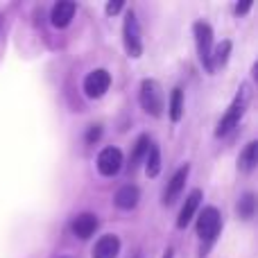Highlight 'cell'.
<instances>
[{
    "mask_svg": "<svg viewBox=\"0 0 258 258\" xmlns=\"http://www.w3.org/2000/svg\"><path fill=\"white\" fill-rule=\"evenodd\" d=\"M251 102V86L249 84H242L240 89H238L236 98H233L231 107H229V111L224 113V118L218 122V129H215V136H227L229 132H231L233 127L240 122V118L245 116L247 107H249Z\"/></svg>",
    "mask_w": 258,
    "mask_h": 258,
    "instance_id": "6da1fadb",
    "label": "cell"
},
{
    "mask_svg": "<svg viewBox=\"0 0 258 258\" xmlns=\"http://www.w3.org/2000/svg\"><path fill=\"white\" fill-rule=\"evenodd\" d=\"M195 43H197V54H200L202 66L206 68V73H213V30L209 23H195Z\"/></svg>",
    "mask_w": 258,
    "mask_h": 258,
    "instance_id": "7a4b0ae2",
    "label": "cell"
},
{
    "mask_svg": "<svg viewBox=\"0 0 258 258\" xmlns=\"http://www.w3.org/2000/svg\"><path fill=\"white\" fill-rule=\"evenodd\" d=\"M141 104L150 116L159 118L165 109V98H163V89L156 80H143L141 84Z\"/></svg>",
    "mask_w": 258,
    "mask_h": 258,
    "instance_id": "3957f363",
    "label": "cell"
},
{
    "mask_svg": "<svg viewBox=\"0 0 258 258\" xmlns=\"http://www.w3.org/2000/svg\"><path fill=\"white\" fill-rule=\"evenodd\" d=\"M220 229H222V218H220V211L215 209V206H206V209L202 211V215L197 218V236L211 245V242L218 238Z\"/></svg>",
    "mask_w": 258,
    "mask_h": 258,
    "instance_id": "277c9868",
    "label": "cell"
},
{
    "mask_svg": "<svg viewBox=\"0 0 258 258\" xmlns=\"http://www.w3.org/2000/svg\"><path fill=\"white\" fill-rule=\"evenodd\" d=\"M122 39H125V48L129 57H141L143 52V41H141V25L134 12H127L125 16V25H122Z\"/></svg>",
    "mask_w": 258,
    "mask_h": 258,
    "instance_id": "5b68a950",
    "label": "cell"
},
{
    "mask_svg": "<svg viewBox=\"0 0 258 258\" xmlns=\"http://www.w3.org/2000/svg\"><path fill=\"white\" fill-rule=\"evenodd\" d=\"M109 86H111V75H109V71L98 68V71H93V73L86 75L84 93L89 95V98H102V95L109 91Z\"/></svg>",
    "mask_w": 258,
    "mask_h": 258,
    "instance_id": "8992f818",
    "label": "cell"
},
{
    "mask_svg": "<svg viewBox=\"0 0 258 258\" xmlns=\"http://www.w3.org/2000/svg\"><path fill=\"white\" fill-rule=\"evenodd\" d=\"M122 168V152L118 147H104L98 156V170L104 177H113Z\"/></svg>",
    "mask_w": 258,
    "mask_h": 258,
    "instance_id": "52a82bcc",
    "label": "cell"
},
{
    "mask_svg": "<svg viewBox=\"0 0 258 258\" xmlns=\"http://www.w3.org/2000/svg\"><path fill=\"white\" fill-rule=\"evenodd\" d=\"M188 174H190V165H188V163L181 165V168H179L177 172L172 174V179H170L168 188H165V195H163V202H165V204H174V200L181 195L183 186H186Z\"/></svg>",
    "mask_w": 258,
    "mask_h": 258,
    "instance_id": "ba28073f",
    "label": "cell"
},
{
    "mask_svg": "<svg viewBox=\"0 0 258 258\" xmlns=\"http://www.w3.org/2000/svg\"><path fill=\"white\" fill-rule=\"evenodd\" d=\"M71 229H73V233H75L77 238L89 240V238L95 233V229H98V218H95L93 213H82V215H77V218L73 220Z\"/></svg>",
    "mask_w": 258,
    "mask_h": 258,
    "instance_id": "9c48e42d",
    "label": "cell"
},
{
    "mask_svg": "<svg viewBox=\"0 0 258 258\" xmlns=\"http://www.w3.org/2000/svg\"><path fill=\"white\" fill-rule=\"evenodd\" d=\"M200 202H202V190H197L195 188V190L186 197V202H183V206H181V213H179V218H177V227L179 229H183V227L190 224V220L195 218V211L200 209Z\"/></svg>",
    "mask_w": 258,
    "mask_h": 258,
    "instance_id": "30bf717a",
    "label": "cell"
},
{
    "mask_svg": "<svg viewBox=\"0 0 258 258\" xmlns=\"http://www.w3.org/2000/svg\"><path fill=\"white\" fill-rule=\"evenodd\" d=\"M120 254V240L116 236H102L93 247V258H118Z\"/></svg>",
    "mask_w": 258,
    "mask_h": 258,
    "instance_id": "8fae6325",
    "label": "cell"
},
{
    "mask_svg": "<svg viewBox=\"0 0 258 258\" xmlns=\"http://www.w3.org/2000/svg\"><path fill=\"white\" fill-rule=\"evenodd\" d=\"M73 16H75V3H71V0H61V3H57L52 7V14H50V18H52V25L54 27H66L71 25Z\"/></svg>",
    "mask_w": 258,
    "mask_h": 258,
    "instance_id": "7c38bea8",
    "label": "cell"
},
{
    "mask_svg": "<svg viewBox=\"0 0 258 258\" xmlns=\"http://www.w3.org/2000/svg\"><path fill=\"white\" fill-rule=\"evenodd\" d=\"M138 200H141V190H138L136 186H132V183L122 186L120 190L116 192V206L122 211H132L134 206L138 204Z\"/></svg>",
    "mask_w": 258,
    "mask_h": 258,
    "instance_id": "4fadbf2b",
    "label": "cell"
},
{
    "mask_svg": "<svg viewBox=\"0 0 258 258\" xmlns=\"http://www.w3.org/2000/svg\"><path fill=\"white\" fill-rule=\"evenodd\" d=\"M256 163H258V143L251 141V143H247V147L242 150L240 159H238V168H240L242 172H251V170L256 168Z\"/></svg>",
    "mask_w": 258,
    "mask_h": 258,
    "instance_id": "5bb4252c",
    "label": "cell"
},
{
    "mask_svg": "<svg viewBox=\"0 0 258 258\" xmlns=\"http://www.w3.org/2000/svg\"><path fill=\"white\" fill-rule=\"evenodd\" d=\"M168 109H170V120H172V122L181 120V116H183V91L181 89H174L172 91Z\"/></svg>",
    "mask_w": 258,
    "mask_h": 258,
    "instance_id": "9a60e30c",
    "label": "cell"
},
{
    "mask_svg": "<svg viewBox=\"0 0 258 258\" xmlns=\"http://www.w3.org/2000/svg\"><path fill=\"white\" fill-rule=\"evenodd\" d=\"M150 136H138V141H136V145H134V154H132V163H129V170H136V165L143 161V156H147V150H150Z\"/></svg>",
    "mask_w": 258,
    "mask_h": 258,
    "instance_id": "2e32d148",
    "label": "cell"
},
{
    "mask_svg": "<svg viewBox=\"0 0 258 258\" xmlns=\"http://www.w3.org/2000/svg\"><path fill=\"white\" fill-rule=\"evenodd\" d=\"M159 170H161V152L156 145H150L147 156H145V172H147V177H156Z\"/></svg>",
    "mask_w": 258,
    "mask_h": 258,
    "instance_id": "e0dca14e",
    "label": "cell"
},
{
    "mask_svg": "<svg viewBox=\"0 0 258 258\" xmlns=\"http://www.w3.org/2000/svg\"><path fill=\"white\" fill-rule=\"evenodd\" d=\"M236 211H238V215H240L242 220H251V218H254V211H256V197H254V192H247V195H242L240 202H238V206H236Z\"/></svg>",
    "mask_w": 258,
    "mask_h": 258,
    "instance_id": "ac0fdd59",
    "label": "cell"
},
{
    "mask_svg": "<svg viewBox=\"0 0 258 258\" xmlns=\"http://www.w3.org/2000/svg\"><path fill=\"white\" fill-rule=\"evenodd\" d=\"M229 52H231V41H222L220 45L213 48V66H224L229 61Z\"/></svg>",
    "mask_w": 258,
    "mask_h": 258,
    "instance_id": "d6986e66",
    "label": "cell"
},
{
    "mask_svg": "<svg viewBox=\"0 0 258 258\" xmlns=\"http://www.w3.org/2000/svg\"><path fill=\"white\" fill-rule=\"evenodd\" d=\"M100 136H102V127H100V125H91L89 132H86V143H89V145H93V143L100 141Z\"/></svg>",
    "mask_w": 258,
    "mask_h": 258,
    "instance_id": "ffe728a7",
    "label": "cell"
},
{
    "mask_svg": "<svg viewBox=\"0 0 258 258\" xmlns=\"http://www.w3.org/2000/svg\"><path fill=\"white\" fill-rule=\"evenodd\" d=\"M122 7H125V3H122V0H116V3H109V5H107V14H109V16H113V14H118Z\"/></svg>",
    "mask_w": 258,
    "mask_h": 258,
    "instance_id": "44dd1931",
    "label": "cell"
},
{
    "mask_svg": "<svg viewBox=\"0 0 258 258\" xmlns=\"http://www.w3.org/2000/svg\"><path fill=\"white\" fill-rule=\"evenodd\" d=\"M249 9H251V0H247V3H238L236 5V14H238V16H240V14H247V12H249Z\"/></svg>",
    "mask_w": 258,
    "mask_h": 258,
    "instance_id": "7402d4cb",
    "label": "cell"
},
{
    "mask_svg": "<svg viewBox=\"0 0 258 258\" xmlns=\"http://www.w3.org/2000/svg\"><path fill=\"white\" fill-rule=\"evenodd\" d=\"M163 258H172V249H168V251H165V256Z\"/></svg>",
    "mask_w": 258,
    "mask_h": 258,
    "instance_id": "603a6c76",
    "label": "cell"
}]
</instances>
